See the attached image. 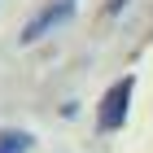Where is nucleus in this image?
I'll return each instance as SVG.
<instances>
[{"instance_id": "nucleus-1", "label": "nucleus", "mask_w": 153, "mask_h": 153, "mask_svg": "<svg viewBox=\"0 0 153 153\" xmlns=\"http://www.w3.org/2000/svg\"><path fill=\"white\" fill-rule=\"evenodd\" d=\"M131 88H136V79H118L114 88H109L105 96H101V118H96V127L101 131H118L123 127V118H127V101H131Z\"/></svg>"}, {"instance_id": "nucleus-2", "label": "nucleus", "mask_w": 153, "mask_h": 153, "mask_svg": "<svg viewBox=\"0 0 153 153\" xmlns=\"http://www.w3.org/2000/svg\"><path fill=\"white\" fill-rule=\"evenodd\" d=\"M66 18H74V0H53V4H44V9L31 18V22L22 26V44H35L39 35H48L53 26H61Z\"/></svg>"}, {"instance_id": "nucleus-3", "label": "nucleus", "mask_w": 153, "mask_h": 153, "mask_svg": "<svg viewBox=\"0 0 153 153\" xmlns=\"http://www.w3.org/2000/svg\"><path fill=\"white\" fill-rule=\"evenodd\" d=\"M31 149V136H26V131H0V153H26Z\"/></svg>"}]
</instances>
